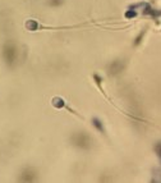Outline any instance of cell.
I'll use <instances>...</instances> for the list:
<instances>
[{
    "mask_svg": "<svg viewBox=\"0 0 161 183\" xmlns=\"http://www.w3.org/2000/svg\"><path fill=\"white\" fill-rule=\"evenodd\" d=\"M3 56H4L5 62L8 65H13L18 59V50L17 46L12 42V41H8L7 44L3 48Z\"/></svg>",
    "mask_w": 161,
    "mask_h": 183,
    "instance_id": "cell-1",
    "label": "cell"
},
{
    "mask_svg": "<svg viewBox=\"0 0 161 183\" xmlns=\"http://www.w3.org/2000/svg\"><path fill=\"white\" fill-rule=\"evenodd\" d=\"M72 142L77 147H81V149H90L92 141L87 133L78 132V133H74V135L72 136Z\"/></svg>",
    "mask_w": 161,
    "mask_h": 183,
    "instance_id": "cell-2",
    "label": "cell"
},
{
    "mask_svg": "<svg viewBox=\"0 0 161 183\" xmlns=\"http://www.w3.org/2000/svg\"><path fill=\"white\" fill-rule=\"evenodd\" d=\"M37 179V173L32 168H27L22 172L21 174V181L22 182H33Z\"/></svg>",
    "mask_w": 161,
    "mask_h": 183,
    "instance_id": "cell-3",
    "label": "cell"
},
{
    "mask_svg": "<svg viewBox=\"0 0 161 183\" xmlns=\"http://www.w3.org/2000/svg\"><path fill=\"white\" fill-rule=\"evenodd\" d=\"M123 68H124V62L116 60V62H114V63L110 64V67H109V72H110V74H118V73H120L123 70Z\"/></svg>",
    "mask_w": 161,
    "mask_h": 183,
    "instance_id": "cell-4",
    "label": "cell"
},
{
    "mask_svg": "<svg viewBox=\"0 0 161 183\" xmlns=\"http://www.w3.org/2000/svg\"><path fill=\"white\" fill-rule=\"evenodd\" d=\"M26 26H27V28H28V29H32V31H35V29H37L39 24H37L36 21H28Z\"/></svg>",
    "mask_w": 161,
    "mask_h": 183,
    "instance_id": "cell-5",
    "label": "cell"
},
{
    "mask_svg": "<svg viewBox=\"0 0 161 183\" xmlns=\"http://www.w3.org/2000/svg\"><path fill=\"white\" fill-rule=\"evenodd\" d=\"M53 104H54V106H56V108H63V106H64V100L56 97V99L53 100Z\"/></svg>",
    "mask_w": 161,
    "mask_h": 183,
    "instance_id": "cell-6",
    "label": "cell"
},
{
    "mask_svg": "<svg viewBox=\"0 0 161 183\" xmlns=\"http://www.w3.org/2000/svg\"><path fill=\"white\" fill-rule=\"evenodd\" d=\"M94 123H95V127L97 128L99 131H102L104 132V128H102V123H101L99 119H94Z\"/></svg>",
    "mask_w": 161,
    "mask_h": 183,
    "instance_id": "cell-7",
    "label": "cell"
},
{
    "mask_svg": "<svg viewBox=\"0 0 161 183\" xmlns=\"http://www.w3.org/2000/svg\"><path fill=\"white\" fill-rule=\"evenodd\" d=\"M49 4L53 7H58V5L63 4V0H49Z\"/></svg>",
    "mask_w": 161,
    "mask_h": 183,
    "instance_id": "cell-8",
    "label": "cell"
},
{
    "mask_svg": "<svg viewBox=\"0 0 161 183\" xmlns=\"http://www.w3.org/2000/svg\"><path fill=\"white\" fill-rule=\"evenodd\" d=\"M155 150H156V154L159 155V158L161 159V142H159L156 145V147H155Z\"/></svg>",
    "mask_w": 161,
    "mask_h": 183,
    "instance_id": "cell-9",
    "label": "cell"
},
{
    "mask_svg": "<svg viewBox=\"0 0 161 183\" xmlns=\"http://www.w3.org/2000/svg\"><path fill=\"white\" fill-rule=\"evenodd\" d=\"M143 34H144V32H142V34H140V36L137 37V40H136V45H138V44H140V40L143 37Z\"/></svg>",
    "mask_w": 161,
    "mask_h": 183,
    "instance_id": "cell-10",
    "label": "cell"
}]
</instances>
